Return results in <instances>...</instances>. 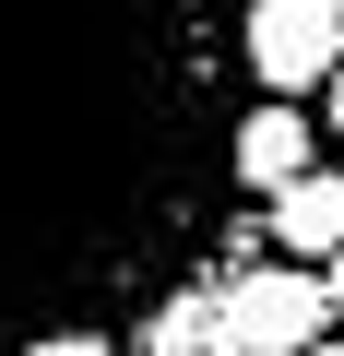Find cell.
<instances>
[{"label": "cell", "instance_id": "8", "mask_svg": "<svg viewBox=\"0 0 344 356\" xmlns=\"http://www.w3.org/2000/svg\"><path fill=\"white\" fill-rule=\"evenodd\" d=\"M320 131H344V72H332V95H320Z\"/></svg>", "mask_w": 344, "mask_h": 356}, {"label": "cell", "instance_id": "10", "mask_svg": "<svg viewBox=\"0 0 344 356\" xmlns=\"http://www.w3.org/2000/svg\"><path fill=\"white\" fill-rule=\"evenodd\" d=\"M320 356H344V332H332V344H320Z\"/></svg>", "mask_w": 344, "mask_h": 356}, {"label": "cell", "instance_id": "6", "mask_svg": "<svg viewBox=\"0 0 344 356\" xmlns=\"http://www.w3.org/2000/svg\"><path fill=\"white\" fill-rule=\"evenodd\" d=\"M131 356H226V285H179L131 321Z\"/></svg>", "mask_w": 344, "mask_h": 356}, {"label": "cell", "instance_id": "2", "mask_svg": "<svg viewBox=\"0 0 344 356\" xmlns=\"http://www.w3.org/2000/svg\"><path fill=\"white\" fill-rule=\"evenodd\" d=\"M320 344H332V285L309 261L226 273V356H320Z\"/></svg>", "mask_w": 344, "mask_h": 356}, {"label": "cell", "instance_id": "5", "mask_svg": "<svg viewBox=\"0 0 344 356\" xmlns=\"http://www.w3.org/2000/svg\"><path fill=\"white\" fill-rule=\"evenodd\" d=\"M261 226H273V250H285V261H309V273H320V261H344V178H332V166H309L297 191H273V202H261Z\"/></svg>", "mask_w": 344, "mask_h": 356}, {"label": "cell", "instance_id": "4", "mask_svg": "<svg viewBox=\"0 0 344 356\" xmlns=\"http://www.w3.org/2000/svg\"><path fill=\"white\" fill-rule=\"evenodd\" d=\"M320 166V119L309 107H285V95H261V107H238V191H297V178Z\"/></svg>", "mask_w": 344, "mask_h": 356}, {"label": "cell", "instance_id": "1", "mask_svg": "<svg viewBox=\"0 0 344 356\" xmlns=\"http://www.w3.org/2000/svg\"><path fill=\"white\" fill-rule=\"evenodd\" d=\"M226 191L214 0H0V356L166 309Z\"/></svg>", "mask_w": 344, "mask_h": 356}, {"label": "cell", "instance_id": "11", "mask_svg": "<svg viewBox=\"0 0 344 356\" xmlns=\"http://www.w3.org/2000/svg\"><path fill=\"white\" fill-rule=\"evenodd\" d=\"M332 13H344V0H332Z\"/></svg>", "mask_w": 344, "mask_h": 356}, {"label": "cell", "instance_id": "9", "mask_svg": "<svg viewBox=\"0 0 344 356\" xmlns=\"http://www.w3.org/2000/svg\"><path fill=\"white\" fill-rule=\"evenodd\" d=\"M320 285H332V309H344V261H320Z\"/></svg>", "mask_w": 344, "mask_h": 356}, {"label": "cell", "instance_id": "7", "mask_svg": "<svg viewBox=\"0 0 344 356\" xmlns=\"http://www.w3.org/2000/svg\"><path fill=\"white\" fill-rule=\"evenodd\" d=\"M24 356H131L119 332H48V344H24Z\"/></svg>", "mask_w": 344, "mask_h": 356}, {"label": "cell", "instance_id": "3", "mask_svg": "<svg viewBox=\"0 0 344 356\" xmlns=\"http://www.w3.org/2000/svg\"><path fill=\"white\" fill-rule=\"evenodd\" d=\"M238 60L261 72V95H332V72H344V13L332 0H249L238 13Z\"/></svg>", "mask_w": 344, "mask_h": 356}]
</instances>
